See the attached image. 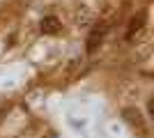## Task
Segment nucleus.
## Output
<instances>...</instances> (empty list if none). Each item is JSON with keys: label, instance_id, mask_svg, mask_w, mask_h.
<instances>
[{"label": "nucleus", "instance_id": "nucleus-1", "mask_svg": "<svg viewBox=\"0 0 154 138\" xmlns=\"http://www.w3.org/2000/svg\"><path fill=\"white\" fill-rule=\"evenodd\" d=\"M108 23L106 21H99L94 28L90 30V35H88V39H85V51L88 53H94L99 46L103 44V39H106V35H108Z\"/></svg>", "mask_w": 154, "mask_h": 138}, {"label": "nucleus", "instance_id": "nucleus-2", "mask_svg": "<svg viewBox=\"0 0 154 138\" xmlns=\"http://www.w3.org/2000/svg\"><path fill=\"white\" fill-rule=\"evenodd\" d=\"M39 30L44 35H58L60 30H62V23H60L58 16H44L42 23H39Z\"/></svg>", "mask_w": 154, "mask_h": 138}, {"label": "nucleus", "instance_id": "nucleus-3", "mask_svg": "<svg viewBox=\"0 0 154 138\" xmlns=\"http://www.w3.org/2000/svg\"><path fill=\"white\" fill-rule=\"evenodd\" d=\"M143 26H145V12H138L131 19V23H129V30H127V39H134L136 32H140Z\"/></svg>", "mask_w": 154, "mask_h": 138}, {"label": "nucleus", "instance_id": "nucleus-4", "mask_svg": "<svg viewBox=\"0 0 154 138\" xmlns=\"http://www.w3.org/2000/svg\"><path fill=\"white\" fill-rule=\"evenodd\" d=\"M124 120H127L129 124L138 127L140 131H145V122H143V115L138 108H124Z\"/></svg>", "mask_w": 154, "mask_h": 138}, {"label": "nucleus", "instance_id": "nucleus-5", "mask_svg": "<svg viewBox=\"0 0 154 138\" xmlns=\"http://www.w3.org/2000/svg\"><path fill=\"white\" fill-rule=\"evenodd\" d=\"M147 113H149V115L154 113V99H149V101H147Z\"/></svg>", "mask_w": 154, "mask_h": 138}, {"label": "nucleus", "instance_id": "nucleus-6", "mask_svg": "<svg viewBox=\"0 0 154 138\" xmlns=\"http://www.w3.org/2000/svg\"><path fill=\"white\" fill-rule=\"evenodd\" d=\"M46 138H53V136H46Z\"/></svg>", "mask_w": 154, "mask_h": 138}]
</instances>
